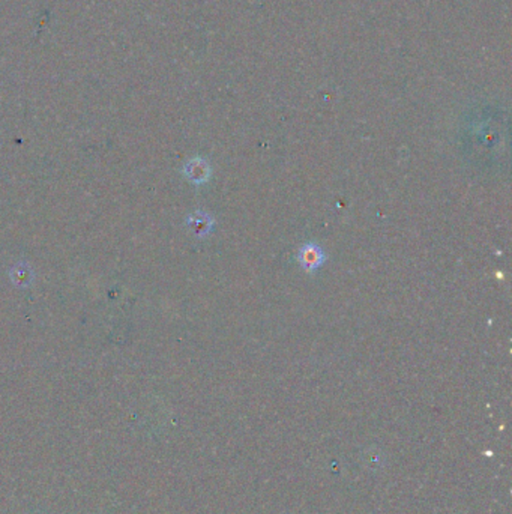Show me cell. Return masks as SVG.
Here are the masks:
<instances>
[{
    "label": "cell",
    "instance_id": "277c9868",
    "mask_svg": "<svg viewBox=\"0 0 512 514\" xmlns=\"http://www.w3.org/2000/svg\"><path fill=\"white\" fill-rule=\"evenodd\" d=\"M11 278H12L14 284L17 286H29L32 283L33 273L26 264H19L12 268Z\"/></svg>",
    "mask_w": 512,
    "mask_h": 514
},
{
    "label": "cell",
    "instance_id": "7a4b0ae2",
    "mask_svg": "<svg viewBox=\"0 0 512 514\" xmlns=\"http://www.w3.org/2000/svg\"><path fill=\"white\" fill-rule=\"evenodd\" d=\"M183 173L192 184H205L208 179L210 178V165L206 160L203 158H194L185 164Z\"/></svg>",
    "mask_w": 512,
    "mask_h": 514
},
{
    "label": "cell",
    "instance_id": "3957f363",
    "mask_svg": "<svg viewBox=\"0 0 512 514\" xmlns=\"http://www.w3.org/2000/svg\"><path fill=\"white\" fill-rule=\"evenodd\" d=\"M188 228L197 238H205L214 228V217L205 211H196L188 217Z\"/></svg>",
    "mask_w": 512,
    "mask_h": 514
},
{
    "label": "cell",
    "instance_id": "6da1fadb",
    "mask_svg": "<svg viewBox=\"0 0 512 514\" xmlns=\"http://www.w3.org/2000/svg\"><path fill=\"white\" fill-rule=\"evenodd\" d=\"M298 262L308 273H316L324 262H326V253L314 242H307L298 250Z\"/></svg>",
    "mask_w": 512,
    "mask_h": 514
}]
</instances>
